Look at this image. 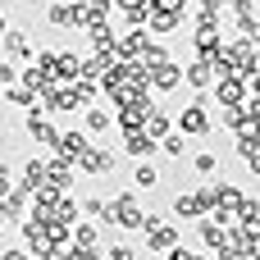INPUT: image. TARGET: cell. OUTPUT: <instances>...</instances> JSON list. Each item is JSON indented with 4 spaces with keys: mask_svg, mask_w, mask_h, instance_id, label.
Returning <instances> with one entry per match:
<instances>
[{
    "mask_svg": "<svg viewBox=\"0 0 260 260\" xmlns=\"http://www.w3.org/2000/svg\"><path fill=\"white\" fill-rule=\"evenodd\" d=\"M101 215H105V219H114L119 229H146V224H151V215H142L133 197H123V201H114V206H105Z\"/></svg>",
    "mask_w": 260,
    "mask_h": 260,
    "instance_id": "cell-1",
    "label": "cell"
},
{
    "mask_svg": "<svg viewBox=\"0 0 260 260\" xmlns=\"http://www.w3.org/2000/svg\"><path fill=\"white\" fill-rule=\"evenodd\" d=\"M215 96H219V105H242V101H247V78L224 73V78H219V87H215Z\"/></svg>",
    "mask_w": 260,
    "mask_h": 260,
    "instance_id": "cell-2",
    "label": "cell"
},
{
    "mask_svg": "<svg viewBox=\"0 0 260 260\" xmlns=\"http://www.w3.org/2000/svg\"><path fill=\"white\" fill-rule=\"evenodd\" d=\"M206 210H210V197L206 192H187V197L178 192L174 197V215H183V219H201Z\"/></svg>",
    "mask_w": 260,
    "mask_h": 260,
    "instance_id": "cell-3",
    "label": "cell"
},
{
    "mask_svg": "<svg viewBox=\"0 0 260 260\" xmlns=\"http://www.w3.org/2000/svg\"><path fill=\"white\" fill-rule=\"evenodd\" d=\"M146 82H151V87H160V91H174V87H178V82H183V69H178V64H169V59H165V64H160V69H151V73H146Z\"/></svg>",
    "mask_w": 260,
    "mask_h": 260,
    "instance_id": "cell-4",
    "label": "cell"
},
{
    "mask_svg": "<svg viewBox=\"0 0 260 260\" xmlns=\"http://www.w3.org/2000/svg\"><path fill=\"white\" fill-rule=\"evenodd\" d=\"M206 128H210L206 105H187V110H183V119H178V133H183V137H187V133L197 137V133H206Z\"/></svg>",
    "mask_w": 260,
    "mask_h": 260,
    "instance_id": "cell-5",
    "label": "cell"
},
{
    "mask_svg": "<svg viewBox=\"0 0 260 260\" xmlns=\"http://www.w3.org/2000/svg\"><path fill=\"white\" fill-rule=\"evenodd\" d=\"M146 229H151V233H146V247H151V251H174V247H178V233H174V229H165V224H155V219H151Z\"/></svg>",
    "mask_w": 260,
    "mask_h": 260,
    "instance_id": "cell-6",
    "label": "cell"
},
{
    "mask_svg": "<svg viewBox=\"0 0 260 260\" xmlns=\"http://www.w3.org/2000/svg\"><path fill=\"white\" fill-rule=\"evenodd\" d=\"M55 151H59L64 160H82V151H87V137H82V133H59Z\"/></svg>",
    "mask_w": 260,
    "mask_h": 260,
    "instance_id": "cell-7",
    "label": "cell"
},
{
    "mask_svg": "<svg viewBox=\"0 0 260 260\" xmlns=\"http://www.w3.org/2000/svg\"><path fill=\"white\" fill-rule=\"evenodd\" d=\"M78 165H82L87 174H110V169H114V155H110V151H91V146H87Z\"/></svg>",
    "mask_w": 260,
    "mask_h": 260,
    "instance_id": "cell-8",
    "label": "cell"
},
{
    "mask_svg": "<svg viewBox=\"0 0 260 260\" xmlns=\"http://www.w3.org/2000/svg\"><path fill=\"white\" fill-rule=\"evenodd\" d=\"M155 146H160V142L146 137V128H128V151H133V155H151Z\"/></svg>",
    "mask_w": 260,
    "mask_h": 260,
    "instance_id": "cell-9",
    "label": "cell"
},
{
    "mask_svg": "<svg viewBox=\"0 0 260 260\" xmlns=\"http://www.w3.org/2000/svg\"><path fill=\"white\" fill-rule=\"evenodd\" d=\"M183 78H187L192 87H210V78H215V64H210V59H197V64L183 73Z\"/></svg>",
    "mask_w": 260,
    "mask_h": 260,
    "instance_id": "cell-10",
    "label": "cell"
},
{
    "mask_svg": "<svg viewBox=\"0 0 260 260\" xmlns=\"http://www.w3.org/2000/svg\"><path fill=\"white\" fill-rule=\"evenodd\" d=\"M27 133H32V142H41V146H55V142H59V133H55L50 123H41L37 114L27 119Z\"/></svg>",
    "mask_w": 260,
    "mask_h": 260,
    "instance_id": "cell-11",
    "label": "cell"
},
{
    "mask_svg": "<svg viewBox=\"0 0 260 260\" xmlns=\"http://www.w3.org/2000/svg\"><path fill=\"white\" fill-rule=\"evenodd\" d=\"M201 238H206V247H224V238H229V229L224 224H215V219H201Z\"/></svg>",
    "mask_w": 260,
    "mask_h": 260,
    "instance_id": "cell-12",
    "label": "cell"
},
{
    "mask_svg": "<svg viewBox=\"0 0 260 260\" xmlns=\"http://www.w3.org/2000/svg\"><path fill=\"white\" fill-rule=\"evenodd\" d=\"M142 46H146V32L142 27H133L123 41H114V50H123V55H142Z\"/></svg>",
    "mask_w": 260,
    "mask_h": 260,
    "instance_id": "cell-13",
    "label": "cell"
},
{
    "mask_svg": "<svg viewBox=\"0 0 260 260\" xmlns=\"http://www.w3.org/2000/svg\"><path fill=\"white\" fill-rule=\"evenodd\" d=\"M142 128H146V137H165V133H169V119H165V114L151 105V110H146V123H142Z\"/></svg>",
    "mask_w": 260,
    "mask_h": 260,
    "instance_id": "cell-14",
    "label": "cell"
},
{
    "mask_svg": "<svg viewBox=\"0 0 260 260\" xmlns=\"http://www.w3.org/2000/svg\"><path fill=\"white\" fill-rule=\"evenodd\" d=\"M73 242H78L82 251H96V229H91V224H78V229H73Z\"/></svg>",
    "mask_w": 260,
    "mask_h": 260,
    "instance_id": "cell-15",
    "label": "cell"
},
{
    "mask_svg": "<svg viewBox=\"0 0 260 260\" xmlns=\"http://www.w3.org/2000/svg\"><path fill=\"white\" fill-rule=\"evenodd\" d=\"M5 50H9V55H27V37H23V32H9V37H5Z\"/></svg>",
    "mask_w": 260,
    "mask_h": 260,
    "instance_id": "cell-16",
    "label": "cell"
},
{
    "mask_svg": "<svg viewBox=\"0 0 260 260\" xmlns=\"http://www.w3.org/2000/svg\"><path fill=\"white\" fill-rule=\"evenodd\" d=\"M160 146H165L169 155H183V151H187V142H183V133H165V142H160Z\"/></svg>",
    "mask_w": 260,
    "mask_h": 260,
    "instance_id": "cell-17",
    "label": "cell"
},
{
    "mask_svg": "<svg viewBox=\"0 0 260 260\" xmlns=\"http://www.w3.org/2000/svg\"><path fill=\"white\" fill-rule=\"evenodd\" d=\"M133 183H137V187H155L160 178H155V169H151V165H137V174H133Z\"/></svg>",
    "mask_w": 260,
    "mask_h": 260,
    "instance_id": "cell-18",
    "label": "cell"
},
{
    "mask_svg": "<svg viewBox=\"0 0 260 260\" xmlns=\"http://www.w3.org/2000/svg\"><path fill=\"white\" fill-rule=\"evenodd\" d=\"M87 128H91V133H105V128H110V114H105V110H91V114H87Z\"/></svg>",
    "mask_w": 260,
    "mask_h": 260,
    "instance_id": "cell-19",
    "label": "cell"
},
{
    "mask_svg": "<svg viewBox=\"0 0 260 260\" xmlns=\"http://www.w3.org/2000/svg\"><path fill=\"white\" fill-rule=\"evenodd\" d=\"M192 165H197V174H210V169H215V155H210V151H201Z\"/></svg>",
    "mask_w": 260,
    "mask_h": 260,
    "instance_id": "cell-20",
    "label": "cell"
},
{
    "mask_svg": "<svg viewBox=\"0 0 260 260\" xmlns=\"http://www.w3.org/2000/svg\"><path fill=\"white\" fill-rule=\"evenodd\" d=\"M151 9H169V14H183V0H146Z\"/></svg>",
    "mask_w": 260,
    "mask_h": 260,
    "instance_id": "cell-21",
    "label": "cell"
},
{
    "mask_svg": "<svg viewBox=\"0 0 260 260\" xmlns=\"http://www.w3.org/2000/svg\"><path fill=\"white\" fill-rule=\"evenodd\" d=\"M110 260H137L133 247H110Z\"/></svg>",
    "mask_w": 260,
    "mask_h": 260,
    "instance_id": "cell-22",
    "label": "cell"
},
{
    "mask_svg": "<svg viewBox=\"0 0 260 260\" xmlns=\"http://www.w3.org/2000/svg\"><path fill=\"white\" fill-rule=\"evenodd\" d=\"M9 187H14V178H9V169L0 165V197H9Z\"/></svg>",
    "mask_w": 260,
    "mask_h": 260,
    "instance_id": "cell-23",
    "label": "cell"
},
{
    "mask_svg": "<svg viewBox=\"0 0 260 260\" xmlns=\"http://www.w3.org/2000/svg\"><path fill=\"white\" fill-rule=\"evenodd\" d=\"M169 260H206V256H192V251H183V247H174V251H169Z\"/></svg>",
    "mask_w": 260,
    "mask_h": 260,
    "instance_id": "cell-24",
    "label": "cell"
},
{
    "mask_svg": "<svg viewBox=\"0 0 260 260\" xmlns=\"http://www.w3.org/2000/svg\"><path fill=\"white\" fill-rule=\"evenodd\" d=\"M247 260H260V242H251V247H247Z\"/></svg>",
    "mask_w": 260,
    "mask_h": 260,
    "instance_id": "cell-25",
    "label": "cell"
},
{
    "mask_svg": "<svg viewBox=\"0 0 260 260\" xmlns=\"http://www.w3.org/2000/svg\"><path fill=\"white\" fill-rule=\"evenodd\" d=\"M0 260H23V251H5V256H0Z\"/></svg>",
    "mask_w": 260,
    "mask_h": 260,
    "instance_id": "cell-26",
    "label": "cell"
},
{
    "mask_svg": "<svg viewBox=\"0 0 260 260\" xmlns=\"http://www.w3.org/2000/svg\"><path fill=\"white\" fill-rule=\"evenodd\" d=\"M119 5H123V9H137V5H142V0H119Z\"/></svg>",
    "mask_w": 260,
    "mask_h": 260,
    "instance_id": "cell-27",
    "label": "cell"
}]
</instances>
